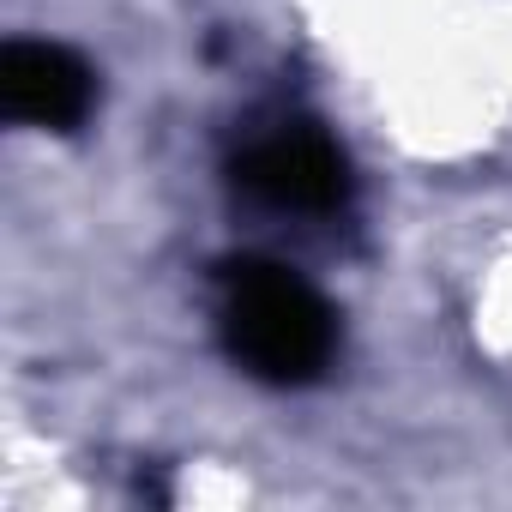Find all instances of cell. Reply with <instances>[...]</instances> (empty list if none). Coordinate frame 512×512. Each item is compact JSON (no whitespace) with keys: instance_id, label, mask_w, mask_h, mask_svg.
I'll return each instance as SVG.
<instances>
[{"instance_id":"6da1fadb","label":"cell","mask_w":512,"mask_h":512,"mask_svg":"<svg viewBox=\"0 0 512 512\" xmlns=\"http://www.w3.org/2000/svg\"><path fill=\"white\" fill-rule=\"evenodd\" d=\"M223 344L266 386H308L332 368L338 320L326 296L272 260L223 266Z\"/></svg>"},{"instance_id":"7a4b0ae2","label":"cell","mask_w":512,"mask_h":512,"mask_svg":"<svg viewBox=\"0 0 512 512\" xmlns=\"http://www.w3.org/2000/svg\"><path fill=\"white\" fill-rule=\"evenodd\" d=\"M235 175H241V187L253 199L272 205V211H308V217H320V211H338L350 199V163H344V151L320 127H308V121L260 139L235 163Z\"/></svg>"},{"instance_id":"3957f363","label":"cell","mask_w":512,"mask_h":512,"mask_svg":"<svg viewBox=\"0 0 512 512\" xmlns=\"http://www.w3.org/2000/svg\"><path fill=\"white\" fill-rule=\"evenodd\" d=\"M0 103H7V115L25 121V127L79 133L91 121L97 79L61 43H13L0 55Z\"/></svg>"}]
</instances>
